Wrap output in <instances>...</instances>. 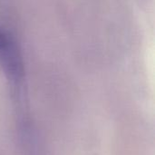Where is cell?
<instances>
[{"label": "cell", "mask_w": 155, "mask_h": 155, "mask_svg": "<svg viewBox=\"0 0 155 155\" xmlns=\"http://www.w3.org/2000/svg\"><path fill=\"white\" fill-rule=\"evenodd\" d=\"M0 66L14 81L22 78L24 64L15 42L0 27Z\"/></svg>", "instance_id": "cell-1"}]
</instances>
